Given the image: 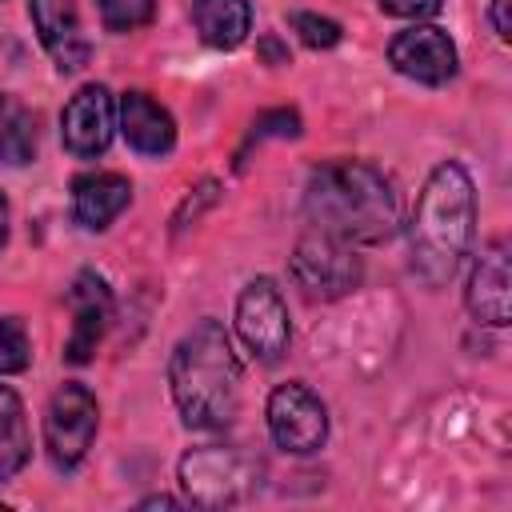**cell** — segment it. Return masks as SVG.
Returning <instances> with one entry per match:
<instances>
[{
	"instance_id": "25",
	"label": "cell",
	"mask_w": 512,
	"mask_h": 512,
	"mask_svg": "<svg viewBox=\"0 0 512 512\" xmlns=\"http://www.w3.org/2000/svg\"><path fill=\"white\" fill-rule=\"evenodd\" d=\"M488 20H492V28H496L500 40H512V0H492Z\"/></svg>"
},
{
	"instance_id": "24",
	"label": "cell",
	"mask_w": 512,
	"mask_h": 512,
	"mask_svg": "<svg viewBox=\"0 0 512 512\" xmlns=\"http://www.w3.org/2000/svg\"><path fill=\"white\" fill-rule=\"evenodd\" d=\"M196 192H200L196 200H192V196L184 200V208H180V216H176V232H180V228L188 224V216H192V220L200 216V204H212V200H216V184H212V180H208V184H200Z\"/></svg>"
},
{
	"instance_id": "10",
	"label": "cell",
	"mask_w": 512,
	"mask_h": 512,
	"mask_svg": "<svg viewBox=\"0 0 512 512\" xmlns=\"http://www.w3.org/2000/svg\"><path fill=\"white\" fill-rule=\"evenodd\" d=\"M388 64L420 84H448L456 76V44L436 24H416L392 36Z\"/></svg>"
},
{
	"instance_id": "15",
	"label": "cell",
	"mask_w": 512,
	"mask_h": 512,
	"mask_svg": "<svg viewBox=\"0 0 512 512\" xmlns=\"http://www.w3.org/2000/svg\"><path fill=\"white\" fill-rule=\"evenodd\" d=\"M120 132L124 140L144 156H164L176 144L172 116L148 96V92H124L120 96Z\"/></svg>"
},
{
	"instance_id": "9",
	"label": "cell",
	"mask_w": 512,
	"mask_h": 512,
	"mask_svg": "<svg viewBox=\"0 0 512 512\" xmlns=\"http://www.w3.org/2000/svg\"><path fill=\"white\" fill-rule=\"evenodd\" d=\"M112 132H116V104H112V92H108L104 84H84V88L68 100V108H64V116H60L64 148H68L72 156L92 160V156L108 152Z\"/></svg>"
},
{
	"instance_id": "6",
	"label": "cell",
	"mask_w": 512,
	"mask_h": 512,
	"mask_svg": "<svg viewBox=\"0 0 512 512\" xmlns=\"http://www.w3.org/2000/svg\"><path fill=\"white\" fill-rule=\"evenodd\" d=\"M360 276L364 268L352 244L328 232H308L292 252V280L308 300H340L360 284Z\"/></svg>"
},
{
	"instance_id": "27",
	"label": "cell",
	"mask_w": 512,
	"mask_h": 512,
	"mask_svg": "<svg viewBox=\"0 0 512 512\" xmlns=\"http://www.w3.org/2000/svg\"><path fill=\"white\" fill-rule=\"evenodd\" d=\"M4 240H8V196L0 192V248H4Z\"/></svg>"
},
{
	"instance_id": "17",
	"label": "cell",
	"mask_w": 512,
	"mask_h": 512,
	"mask_svg": "<svg viewBox=\"0 0 512 512\" xmlns=\"http://www.w3.org/2000/svg\"><path fill=\"white\" fill-rule=\"evenodd\" d=\"M32 456V440H28V420H24V404L12 388L0 384V480H12Z\"/></svg>"
},
{
	"instance_id": "11",
	"label": "cell",
	"mask_w": 512,
	"mask_h": 512,
	"mask_svg": "<svg viewBox=\"0 0 512 512\" xmlns=\"http://www.w3.org/2000/svg\"><path fill=\"white\" fill-rule=\"evenodd\" d=\"M468 312L488 324V328H504L512 320V276H508V240H488L472 264L468 276Z\"/></svg>"
},
{
	"instance_id": "12",
	"label": "cell",
	"mask_w": 512,
	"mask_h": 512,
	"mask_svg": "<svg viewBox=\"0 0 512 512\" xmlns=\"http://www.w3.org/2000/svg\"><path fill=\"white\" fill-rule=\"evenodd\" d=\"M68 308H72L76 324H72V336L64 344V360L68 364H88L104 328H108V320H112V292L96 272H80L68 288Z\"/></svg>"
},
{
	"instance_id": "22",
	"label": "cell",
	"mask_w": 512,
	"mask_h": 512,
	"mask_svg": "<svg viewBox=\"0 0 512 512\" xmlns=\"http://www.w3.org/2000/svg\"><path fill=\"white\" fill-rule=\"evenodd\" d=\"M260 136H280V140H288V136H300V116H296L292 108H276V112H264V116L252 124V140H260Z\"/></svg>"
},
{
	"instance_id": "5",
	"label": "cell",
	"mask_w": 512,
	"mask_h": 512,
	"mask_svg": "<svg viewBox=\"0 0 512 512\" xmlns=\"http://www.w3.org/2000/svg\"><path fill=\"white\" fill-rule=\"evenodd\" d=\"M96 420H100L96 396L80 380H68L52 392L48 412H44V448L60 472H72L88 456L92 436H96Z\"/></svg>"
},
{
	"instance_id": "20",
	"label": "cell",
	"mask_w": 512,
	"mask_h": 512,
	"mask_svg": "<svg viewBox=\"0 0 512 512\" xmlns=\"http://www.w3.org/2000/svg\"><path fill=\"white\" fill-rule=\"evenodd\" d=\"M96 4H100V20L108 32H132L148 24L156 12V0H96Z\"/></svg>"
},
{
	"instance_id": "21",
	"label": "cell",
	"mask_w": 512,
	"mask_h": 512,
	"mask_svg": "<svg viewBox=\"0 0 512 512\" xmlns=\"http://www.w3.org/2000/svg\"><path fill=\"white\" fill-rule=\"evenodd\" d=\"M288 24H292V32H296L308 48H336V44H340V36H344L336 20L316 16V12H292V16H288Z\"/></svg>"
},
{
	"instance_id": "7",
	"label": "cell",
	"mask_w": 512,
	"mask_h": 512,
	"mask_svg": "<svg viewBox=\"0 0 512 512\" xmlns=\"http://www.w3.org/2000/svg\"><path fill=\"white\" fill-rule=\"evenodd\" d=\"M236 332H240L244 348L264 364H272L288 352L292 328H288V304H284L276 280L256 276L244 284V292L236 300Z\"/></svg>"
},
{
	"instance_id": "1",
	"label": "cell",
	"mask_w": 512,
	"mask_h": 512,
	"mask_svg": "<svg viewBox=\"0 0 512 512\" xmlns=\"http://www.w3.org/2000/svg\"><path fill=\"white\" fill-rule=\"evenodd\" d=\"M304 212L316 232H328L344 244H384L400 228L396 192L368 160H328L312 168Z\"/></svg>"
},
{
	"instance_id": "8",
	"label": "cell",
	"mask_w": 512,
	"mask_h": 512,
	"mask_svg": "<svg viewBox=\"0 0 512 512\" xmlns=\"http://www.w3.org/2000/svg\"><path fill=\"white\" fill-rule=\"evenodd\" d=\"M268 432L276 448L308 456L328 440V408L308 384H280L268 396Z\"/></svg>"
},
{
	"instance_id": "14",
	"label": "cell",
	"mask_w": 512,
	"mask_h": 512,
	"mask_svg": "<svg viewBox=\"0 0 512 512\" xmlns=\"http://www.w3.org/2000/svg\"><path fill=\"white\" fill-rule=\"evenodd\" d=\"M132 200V184L120 172H88L72 184V212L76 224H84L88 232L108 228Z\"/></svg>"
},
{
	"instance_id": "26",
	"label": "cell",
	"mask_w": 512,
	"mask_h": 512,
	"mask_svg": "<svg viewBox=\"0 0 512 512\" xmlns=\"http://www.w3.org/2000/svg\"><path fill=\"white\" fill-rule=\"evenodd\" d=\"M260 48H264V56H268V60H272V64H288V52H280V44H276V40H272V36H268V40H264V44H260Z\"/></svg>"
},
{
	"instance_id": "18",
	"label": "cell",
	"mask_w": 512,
	"mask_h": 512,
	"mask_svg": "<svg viewBox=\"0 0 512 512\" xmlns=\"http://www.w3.org/2000/svg\"><path fill=\"white\" fill-rule=\"evenodd\" d=\"M32 160H36V120L16 96L0 92V164L20 168Z\"/></svg>"
},
{
	"instance_id": "13",
	"label": "cell",
	"mask_w": 512,
	"mask_h": 512,
	"mask_svg": "<svg viewBox=\"0 0 512 512\" xmlns=\"http://www.w3.org/2000/svg\"><path fill=\"white\" fill-rule=\"evenodd\" d=\"M32 28L44 44V52L52 56V64L60 72H76L88 64V40L80 32V16H76V0H32Z\"/></svg>"
},
{
	"instance_id": "3",
	"label": "cell",
	"mask_w": 512,
	"mask_h": 512,
	"mask_svg": "<svg viewBox=\"0 0 512 512\" xmlns=\"http://www.w3.org/2000/svg\"><path fill=\"white\" fill-rule=\"evenodd\" d=\"M180 420L196 432H220L240 412V360L220 320H200L180 336L168 364Z\"/></svg>"
},
{
	"instance_id": "2",
	"label": "cell",
	"mask_w": 512,
	"mask_h": 512,
	"mask_svg": "<svg viewBox=\"0 0 512 512\" xmlns=\"http://www.w3.org/2000/svg\"><path fill=\"white\" fill-rule=\"evenodd\" d=\"M472 232H476L472 176L464 172V164L444 160L432 168V176L424 180V192L412 208V224H408L412 272L424 284L440 288L444 280H452V272L468 256Z\"/></svg>"
},
{
	"instance_id": "16",
	"label": "cell",
	"mask_w": 512,
	"mask_h": 512,
	"mask_svg": "<svg viewBox=\"0 0 512 512\" xmlns=\"http://www.w3.org/2000/svg\"><path fill=\"white\" fill-rule=\"evenodd\" d=\"M192 20H196L204 44L228 52L248 36L252 8H248V0H196L192 4Z\"/></svg>"
},
{
	"instance_id": "4",
	"label": "cell",
	"mask_w": 512,
	"mask_h": 512,
	"mask_svg": "<svg viewBox=\"0 0 512 512\" xmlns=\"http://www.w3.org/2000/svg\"><path fill=\"white\" fill-rule=\"evenodd\" d=\"M180 488L200 508H232L260 488V464L232 444H204L180 460Z\"/></svg>"
},
{
	"instance_id": "19",
	"label": "cell",
	"mask_w": 512,
	"mask_h": 512,
	"mask_svg": "<svg viewBox=\"0 0 512 512\" xmlns=\"http://www.w3.org/2000/svg\"><path fill=\"white\" fill-rule=\"evenodd\" d=\"M32 360V344L20 316H0V376L24 372Z\"/></svg>"
},
{
	"instance_id": "23",
	"label": "cell",
	"mask_w": 512,
	"mask_h": 512,
	"mask_svg": "<svg viewBox=\"0 0 512 512\" xmlns=\"http://www.w3.org/2000/svg\"><path fill=\"white\" fill-rule=\"evenodd\" d=\"M388 16H404V20H428L444 8V0H376Z\"/></svg>"
},
{
	"instance_id": "28",
	"label": "cell",
	"mask_w": 512,
	"mask_h": 512,
	"mask_svg": "<svg viewBox=\"0 0 512 512\" xmlns=\"http://www.w3.org/2000/svg\"><path fill=\"white\" fill-rule=\"evenodd\" d=\"M140 508H176V500L172 496H148V500H140Z\"/></svg>"
}]
</instances>
